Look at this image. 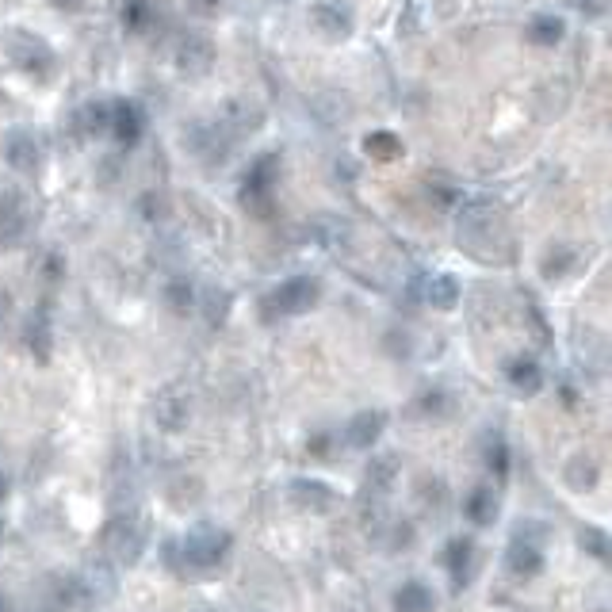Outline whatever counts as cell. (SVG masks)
Masks as SVG:
<instances>
[{
	"mask_svg": "<svg viewBox=\"0 0 612 612\" xmlns=\"http://www.w3.org/2000/svg\"><path fill=\"white\" fill-rule=\"evenodd\" d=\"M459 245L475 261H502L509 253V234L502 226V215L486 199H471L459 207Z\"/></svg>",
	"mask_w": 612,
	"mask_h": 612,
	"instance_id": "cell-1",
	"label": "cell"
},
{
	"mask_svg": "<svg viewBox=\"0 0 612 612\" xmlns=\"http://www.w3.org/2000/svg\"><path fill=\"white\" fill-rule=\"evenodd\" d=\"M146 540H150V528L138 513H119L104 525V536H100V547L115 567H134L146 551Z\"/></svg>",
	"mask_w": 612,
	"mask_h": 612,
	"instance_id": "cell-2",
	"label": "cell"
},
{
	"mask_svg": "<svg viewBox=\"0 0 612 612\" xmlns=\"http://www.w3.org/2000/svg\"><path fill=\"white\" fill-rule=\"evenodd\" d=\"M176 551H180L184 570H219L230 555V536L211 525H199L176 544Z\"/></svg>",
	"mask_w": 612,
	"mask_h": 612,
	"instance_id": "cell-3",
	"label": "cell"
},
{
	"mask_svg": "<svg viewBox=\"0 0 612 612\" xmlns=\"http://www.w3.org/2000/svg\"><path fill=\"white\" fill-rule=\"evenodd\" d=\"M4 50H8V58L16 62V69H23L27 77H35V81H50L54 77V50L43 43V39H35L31 31H12L8 39H4Z\"/></svg>",
	"mask_w": 612,
	"mask_h": 612,
	"instance_id": "cell-4",
	"label": "cell"
},
{
	"mask_svg": "<svg viewBox=\"0 0 612 612\" xmlns=\"http://www.w3.org/2000/svg\"><path fill=\"white\" fill-rule=\"evenodd\" d=\"M318 295H322V287L314 276H291L264 299V314L268 318H295V314H306L318 303Z\"/></svg>",
	"mask_w": 612,
	"mask_h": 612,
	"instance_id": "cell-5",
	"label": "cell"
},
{
	"mask_svg": "<svg viewBox=\"0 0 612 612\" xmlns=\"http://www.w3.org/2000/svg\"><path fill=\"white\" fill-rule=\"evenodd\" d=\"M173 62L180 73H192V77H203L211 62H215V46L207 43L203 35H180L173 50Z\"/></svg>",
	"mask_w": 612,
	"mask_h": 612,
	"instance_id": "cell-6",
	"label": "cell"
},
{
	"mask_svg": "<svg viewBox=\"0 0 612 612\" xmlns=\"http://www.w3.org/2000/svg\"><path fill=\"white\" fill-rule=\"evenodd\" d=\"M27 222H31V211H27L23 196L0 192V245H16L27 234Z\"/></svg>",
	"mask_w": 612,
	"mask_h": 612,
	"instance_id": "cell-7",
	"label": "cell"
},
{
	"mask_svg": "<svg viewBox=\"0 0 612 612\" xmlns=\"http://www.w3.org/2000/svg\"><path fill=\"white\" fill-rule=\"evenodd\" d=\"M4 161H8L16 173H35V169H39V161H43V150H39L35 134H31V131H8V138H4Z\"/></svg>",
	"mask_w": 612,
	"mask_h": 612,
	"instance_id": "cell-8",
	"label": "cell"
},
{
	"mask_svg": "<svg viewBox=\"0 0 612 612\" xmlns=\"http://www.w3.org/2000/svg\"><path fill=\"white\" fill-rule=\"evenodd\" d=\"M276 173H280V161L276 153H264L261 161L245 173V203H264L276 188Z\"/></svg>",
	"mask_w": 612,
	"mask_h": 612,
	"instance_id": "cell-9",
	"label": "cell"
},
{
	"mask_svg": "<svg viewBox=\"0 0 612 612\" xmlns=\"http://www.w3.org/2000/svg\"><path fill=\"white\" fill-rule=\"evenodd\" d=\"M383 429H387V414H383V410H364V414H356L349 421L345 444H349V448H372L375 440L383 437Z\"/></svg>",
	"mask_w": 612,
	"mask_h": 612,
	"instance_id": "cell-10",
	"label": "cell"
},
{
	"mask_svg": "<svg viewBox=\"0 0 612 612\" xmlns=\"http://www.w3.org/2000/svg\"><path fill=\"white\" fill-rule=\"evenodd\" d=\"M540 567H544V551H540V544L528 540L525 532H517L513 544H509V570H513L517 578H532Z\"/></svg>",
	"mask_w": 612,
	"mask_h": 612,
	"instance_id": "cell-11",
	"label": "cell"
},
{
	"mask_svg": "<svg viewBox=\"0 0 612 612\" xmlns=\"http://www.w3.org/2000/svg\"><path fill=\"white\" fill-rule=\"evenodd\" d=\"M421 299L433 306V310H452L459 303V284L452 276H429V280H421Z\"/></svg>",
	"mask_w": 612,
	"mask_h": 612,
	"instance_id": "cell-12",
	"label": "cell"
},
{
	"mask_svg": "<svg viewBox=\"0 0 612 612\" xmlns=\"http://www.w3.org/2000/svg\"><path fill=\"white\" fill-rule=\"evenodd\" d=\"M142 127H146V119H142V111L134 108V104L111 108V131H115V138H119L123 146H134V142L142 138Z\"/></svg>",
	"mask_w": 612,
	"mask_h": 612,
	"instance_id": "cell-13",
	"label": "cell"
},
{
	"mask_svg": "<svg viewBox=\"0 0 612 612\" xmlns=\"http://www.w3.org/2000/svg\"><path fill=\"white\" fill-rule=\"evenodd\" d=\"M310 23H314L318 31H326L329 39H345V35H349V16H345L337 4H329V0H318V4L310 8Z\"/></svg>",
	"mask_w": 612,
	"mask_h": 612,
	"instance_id": "cell-14",
	"label": "cell"
},
{
	"mask_svg": "<svg viewBox=\"0 0 612 612\" xmlns=\"http://www.w3.org/2000/svg\"><path fill=\"white\" fill-rule=\"evenodd\" d=\"M437 601H433V590L425 582H406L394 593V612H433Z\"/></svg>",
	"mask_w": 612,
	"mask_h": 612,
	"instance_id": "cell-15",
	"label": "cell"
},
{
	"mask_svg": "<svg viewBox=\"0 0 612 612\" xmlns=\"http://www.w3.org/2000/svg\"><path fill=\"white\" fill-rule=\"evenodd\" d=\"M291 494H295V502L303 505V509H310V513H326V509H333V490H329L326 482L299 479L291 486Z\"/></svg>",
	"mask_w": 612,
	"mask_h": 612,
	"instance_id": "cell-16",
	"label": "cell"
},
{
	"mask_svg": "<svg viewBox=\"0 0 612 612\" xmlns=\"http://www.w3.org/2000/svg\"><path fill=\"white\" fill-rule=\"evenodd\" d=\"M505 379H509V387L517 394H536L544 387V375H540V368H536L532 360H513V364L505 368Z\"/></svg>",
	"mask_w": 612,
	"mask_h": 612,
	"instance_id": "cell-17",
	"label": "cell"
},
{
	"mask_svg": "<svg viewBox=\"0 0 612 612\" xmlns=\"http://www.w3.org/2000/svg\"><path fill=\"white\" fill-rule=\"evenodd\" d=\"M157 421L165 429H180L188 421V394L184 391H165L157 398Z\"/></svg>",
	"mask_w": 612,
	"mask_h": 612,
	"instance_id": "cell-18",
	"label": "cell"
},
{
	"mask_svg": "<svg viewBox=\"0 0 612 612\" xmlns=\"http://www.w3.org/2000/svg\"><path fill=\"white\" fill-rule=\"evenodd\" d=\"M563 31H567V23L555 20V16H536V20L528 23V39H532L536 46L563 43Z\"/></svg>",
	"mask_w": 612,
	"mask_h": 612,
	"instance_id": "cell-19",
	"label": "cell"
},
{
	"mask_svg": "<svg viewBox=\"0 0 612 612\" xmlns=\"http://www.w3.org/2000/svg\"><path fill=\"white\" fill-rule=\"evenodd\" d=\"M467 517L475 521V525H490L494 517H498V498H494V490H475L471 498H467Z\"/></svg>",
	"mask_w": 612,
	"mask_h": 612,
	"instance_id": "cell-20",
	"label": "cell"
},
{
	"mask_svg": "<svg viewBox=\"0 0 612 612\" xmlns=\"http://www.w3.org/2000/svg\"><path fill=\"white\" fill-rule=\"evenodd\" d=\"M364 150L372 153L375 161H394V157L402 153V142H398L394 134H387V131H375V134H368V138H364Z\"/></svg>",
	"mask_w": 612,
	"mask_h": 612,
	"instance_id": "cell-21",
	"label": "cell"
},
{
	"mask_svg": "<svg viewBox=\"0 0 612 612\" xmlns=\"http://www.w3.org/2000/svg\"><path fill=\"white\" fill-rule=\"evenodd\" d=\"M77 123H81V131H85V134L111 131V108H108V104H88V108L77 115Z\"/></svg>",
	"mask_w": 612,
	"mask_h": 612,
	"instance_id": "cell-22",
	"label": "cell"
},
{
	"mask_svg": "<svg viewBox=\"0 0 612 612\" xmlns=\"http://www.w3.org/2000/svg\"><path fill=\"white\" fill-rule=\"evenodd\" d=\"M448 567H452V578H456V586L467 578V567H471V540H452L448 547Z\"/></svg>",
	"mask_w": 612,
	"mask_h": 612,
	"instance_id": "cell-23",
	"label": "cell"
},
{
	"mask_svg": "<svg viewBox=\"0 0 612 612\" xmlns=\"http://www.w3.org/2000/svg\"><path fill=\"white\" fill-rule=\"evenodd\" d=\"M165 299H169V306H173L176 314H188L192 303H196V291H192L188 280H173V284L165 287Z\"/></svg>",
	"mask_w": 612,
	"mask_h": 612,
	"instance_id": "cell-24",
	"label": "cell"
},
{
	"mask_svg": "<svg viewBox=\"0 0 612 612\" xmlns=\"http://www.w3.org/2000/svg\"><path fill=\"white\" fill-rule=\"evenodd\" d=\"M150 16V0H127L123 4V27H131V31H142L150 23Z\"/></svg>",
	"mask_w": 612,
	"mask_h": 612,
	"instance_id": "cell-25",
	"label": "cell"
},
{
	"mask_svg": "<svg viewBox=\"0 0 612 612\" xmlns=\"http://www.w3.org/2000/svg\"><path fill=\"white\" fill-rule=\"evenodd\" d=\"M570 264H574V253H570V249H559V257L551 253L544 261V276H563Z\"/></svg>",
	"mask_w": 612,
	"mask_h": 612,
	"instance_id": "cell-26",
	"label": "cell"
},
{
	"mask_svg": "<svg viewBox=\"0 0 612 612\" xmlns=\"http://www.w3.org/2000/svg\"><path fill=\"white\" fill-rule=\"evenodd\" d=\"M398 31H406V35H414L417 31V0L406 4V16H398Z\"/></svg>",
	"mask_w": 612,
	"mask_h": 612,
	"instance_id": "cell-27",
	"label": "cell"
},
{
	"mask_svg": "<svg viewBox=\"0 0 612 612\" xmlns=\"http://www.w3.org/2000/svg\"><path fill=\"white\" fill-rule=\"evenodd\" d=\"M8 310H12V295H8V291H4V287H0V322H4V318H8Z\"/></svg>",
	"mask_w": 612,
	"mask_h": 612,
	"instance_id": "cell-28",
	"label": "cell"
},
{
	"mask_svg": "<svg viewBox=\"0 0 612 612\" xmlns=\"http://www.w3.org/2000/svg\"><path fill=\"white\" fill-rule=\"evenodd\" d=\"M54 4H58V8H69V12H73V8H81V0H54Z\"/></svg>",
	"mask_w": 612,
	"mask_h": 612,
	"instance_id": "cell-29",
	"label": "cell"
},
{
	"mask_svg": "<svg viewBox=\"0 0 612 612\" xmlns=\"http://www.w3.org/2000/svg\"><path fill=\"white\" fill-rule=\"evenodd\" d=\"M4 494H8V479H4V475H0V498H4Z\"/></svg>",
	"mask_w": 612,
	"mask_h": 612,
	"instance_id": "cell-30",
	"label": "cell"
},
{
	"mask_svg": "<svg viewBox=\"0 0 612 612\" xmlns=\"http://www.w3.org/2000/svg\"><path fill=\"white\" fill-rule=\"evenodd\" d=\"M0 612H12V609H8V601H4V597H0Z\"/></svg>",
	"mask_w": 612,
	"mask_h": 612,
	"instance_id": "cell-31",
	"label": "cell"
}]
</instances>
